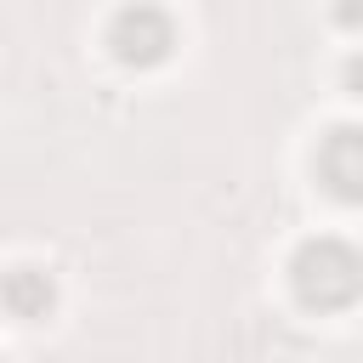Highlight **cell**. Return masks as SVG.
<instances>
[{
	"instance_id": "5",
	"label": "cell",
	"mask_w": 363,
	"mask_h": 363,
	"mask_svg": "<svg viewBox=\"0 0 363 363\" xmlns=\"http://www.w3.org/2000/svg\"><path fill=\"white\" fill-rule=\"evenodd\" d=\"M340 23H346V28L357 23V0H340Z\"/></svg>"
},
{
	"instance_id": "1",
	"label": "cell",
	"mask_w": 363,
	"mask_h": 363,
	"mask_svg": "<svg viewBox=\"0 0 363 363\" xmlns=\"http://www.w3.org/2000/svg\"><path fill=\"white\" fill-rule=\"evenodd\" d=\"M289 284H295V301L312 306V312H346L363 289V261L346 238L323 233V238H306L289 261Z\"/></svg>"
},
{
	"instance_id": "2",
	"label": "cell",
	"mask_w": 363,
	"mask_h": 363,
	"mask_svg": "<svg viewBox=\"0 0 363 363\" xmlns=\"http://www.w3.org/2000/svg\"><path fill=\"white\" fill-rule=\"evenodd\" d=\"M108 51L125 68H159L176 51V17L153 0H130L108 17Z\"/></svg>"
},
{
	"instance_id": "3",
	"label": "cell",
	"mask_w": 363,
	"mask_h": 363,
	"mask_svg": "<svg viewBox=\"0 0 363 363\" xmlns=\"http://www.w3.org/2000/svg\"><path fill=\"white\" fill-rule=\"evenodd\" d=\"M318 182L340 204H357V193H363V136H357V125H335L318 142Z\"/></svg>"
},
{
	"instance_id": "4",
	"label": "cell",
	"mask_w": 363,
	"mask_h": 363,
	"mask_svg": "<svg viewBox=\"0 0 363 363\" xmlns=\"http://www.w3.org/2000/svg\"><path fill=\"white\" fill-rule=\"evenodd\" d=\"M57 306V278L45 267H6L0 272V312L17 318V323H40L45 312Z\"/></svg>"
}]
</instances>
